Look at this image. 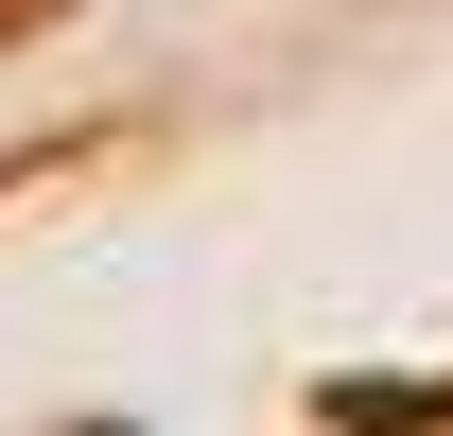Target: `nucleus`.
Wrapping results in <instances>:
<instances>
[{
  "mask_svg": "<svg viewBox=\"0 0 453 436\" xmlns=\"http://www.w3.org/2000/svg\"><path fill=\"white\" fill-rule=\"evenodd\" d=\"M35 18H53V0H0V35H35Z\"/></svg>",
  "mask_w": 453,
  "mask_h": 436,
  "instance_id": "nucleus-1",
  "label": "nucleus"
}]
</instances>
